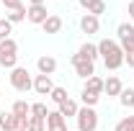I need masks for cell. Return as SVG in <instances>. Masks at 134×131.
Returning <instances> with one entry per match:
<instances>
[{"label":"cell","mask_w":134,"mask_h":131,"mask_svg":"<svg viewBox=\"0 0 134 131\" xmlns=\"http://www.w3.org/2000/svg\"><path fill=\"white\" fill-rule=\"evenodd\" d=\"M52 90H54V82H52L49 75H36L34 77V93L36 95H49Z\"/></svg>","instance_id":"8"},{"label":"cell","mask_w":134,"mask_h":131,"mask_svg":"<svg viewBox=\"0 0 134 131\" xmlns=\"http://www.w3.org/2000/svg\"><path fill=\"white\" fill-rule=\"evenodd\" d=\"M0 54H18V41H16V39L0 41Z\"/></svg>","instance_id":"23"},{"label":"cell","mask_w":134,"mask_h":131,"mask_svg":"<svg viewBox=\"0 0 134 131\" xmlns=\"http://www.w3.org/2000/svg\"><path fill=\"white\" fill-rule=\"evenodd\" d=\"M77 3H80V8H85V10H88V8H90V3H93V0H77Z\"/></svg>","instance_id":"32"},{"label":"cell","mask_w":134,"mask_h":131,"mask_svg":"<svg viewBox=\"0 0 134 131\" xmlns=\"http://www.w3.org/2000/svg\"><path fill=\"white\" fill-rule=\"evenodd\" d=\"M67 98H70V95H67V87H59V85H54V90L49 93V100L57 105V108H59V105H62Z\"/></svg>","instance_id":"18"},{"label":"cell","mask_w":134,"mask_h":131,"mask_svg":"<svg viewBox=\"0 0 134 131\" xmlns=\"http://www.w3.org/2000/svg\"><path fill=\"white\" fill-rule=\"evenodd\" d=\"M98 100H100V95H96V93H88V90L80 93V103L88 105V108H96V105H98Z\"/></svg>","instance_id":"20"},{"label":"cell","mask_w":134,"mask_h":131,"mask_svg":"<svg viewBox=\"0 0 134 131\" xmlns=\"http://www.w3.org/2000/svg\"><path fill=\"white\" fill-rule=\"evenodd\" d=\"M0 3H3L8 10H18V8H23V3H21V0H0Z\"/></svg>","instance_id":"29"},{"label":"cell","mask_w":134,"mask_h":131,"mask_svg":"<svg viewBox=\"0 0 134 131\" xmlns=\"http://www.w3.org/2000/svg\"><path fill=\"white\" fill-rule=\"evenodd\" d=\"M83 90L96 93V95H103V80H100L98 75H93V77H88V80H85V87H83Z\"/></svg>","instance_id":"17"},{"label":"cell","mask_w":134,"mask_h":131,"mask_svg":"<svg viewBox=\"0 0 134 131\" xmlns=\"http://www.w3.org/2000/svg\"><path fill=\"white\" fill-rule=\"evenodd\" d=\"M5 18H8L10 23H21V21H26V5H23V8H18V10H10Z\"/></svg>","instance_id":"28"},{"label":"cell","mask_w":134,"mask_h":131,"mask_svg":"<svg viewBox=\"0 0 134 131\" xmlns=\"http://www.w3.org/2000/svg\"><path fill=\"white\" fill-rule=\"evenodd\" d=\"M114 131H134V116H126V118H121L116 126H114Z\"/></svg>","instance_id":"27"},{"label":"cell","mask_w":134,"mask_h":131,"mask_svg":"<svg viewBox=\"0 0 134 131\" xmlns=\"http://www.w3.org/2000/svg\"><path fill=\"white\" fill-rule=\"evenodd\" d=\"M41 28H44V33H59L62 31V18L59 16H49L41 23Z\"/></svg>","instance_id":"16"},{"label":"cell","mask_w":134,"mask_h":131,"mask_svg":"<svg viewBox=\"0 0 134 131\" xmlns=\"http://www.w3.org/2000/svg\"><path fill=\"white\" fill-rule=\"evenodd\" d=\"M0 5H3V3H0Z\"/></svg>","instance_id":"34"},{"label":"cell","mask_w":134,"mask_h":131,"mask_svg":"<svg viewBox=\"0 0 134 131\" xmlns=\"http://www.w3.org/2000/svg\"><path fill=\"white\" fill-rule=\"evenodd\" d=\"M57 111L65 116V118H75V116H77V111H80V103H77L75 98H67L65 103H62V105L57 108Z\"/></svg>","instance_id":"13"},{"label":"cell","mask_w":134,"mask_h":131,"mask_svg":"<svg viewBox=\"0 0 134 131\" xmlns=\"http://www.w3.org/2000/svg\"><path fill=\"white\" fill-rule=\"evenodd\" d=\"M77 54H80V57H85V59H90V62H98V59H100V54H98V44H90V41L80 44Z\"/></svg>","instance_id":"12"},{"label":"cell","mask_w":134,"mask_h":131,"mask_svg":"<svg viewBox=\"0 0 134 131\" xmlns=\"http://www.w3.org/2000/svg\"><path fill=\"white\" fill-rule=\"evenodd\" d=\"M36 67H39V75H54L57 72V59L49 57V54H41L39 59H36Z\"/></svg>","instance_id":"11"},{"label":"cell","mask_w":134,"mask_h":131,"mask_svg":"<svg viewBox=\"0 0 134 131\" xmlns=\"http://www.w3.org/2000/svg\"><path fill=\"white\" fill-rule=\"evenodd\" d=\"M116 36H119V44H121L124 54L134 49V23H129V21L119 23L116 26Z\"/></svg>","instance_id":"5"},{"label":"cell","mask_w":134,"mask_h":131,"mask_svg":"<svg viewBox=\"0 0 134 131\" xmlns=\"http://www.w3.org/2000/svg\"><path fill=\"white\" fill-rule=\"evenodd\" d=\"M132 87H134V85H132Z\"/></svg>","instance_id":"35"},{"label":"cell","mask_w":134,"mask_h":131,"mask_svg":"<svg viewBox=\"0 0 134 131\" xmlns=\"http://www.w3.org/2000/svg\"><path fill=\"white\" fill-rule=\"evenodd\" d=\"M70 62H72L75 75H77V77H83V80H88V77H93V75H96V62L85 59V57H80V54H72V57H70Z\"/></svg>","instance_id":"4"},{"label":"cell","mask_w":134,"mask_h":131,"mask_svg":"<svg viewBox=\"0 0 134 131\" xmlns=\"http://www.w3.org/2000/svg\"><path fill=\"white\" fill-rule=\"evenodd\" d=\"M88 13H90V16H96V18H100L103 13H106V0H93V3H90V8H88Z\"/></svg>","instance_id":"25"},{"label":"cell","mask_w":134,"mask_h":131,"mask_svg":"<svg viewBox=\"0 0 134 131\" xmlns=\"http://www.w3.org/2000/svg\"><path fill=\"white\" fill-rule=\"evenodd\" d=\"M129 23H134V0L129 3Z\"/></svg>","instance_id":"31"},{"label":"cell","mask_w":134,"mask_h":131,"mask_svg":"<svg viewBox=\"0 0 134 131\" xmlns=\"http://www.w3.org/2000/svg\"><path fill=\"white\" fill-rule=\"evenodd\" d=\"M10 33H13V23H10L8 18H0V41L10 39Z\"/></svg>","instance_id":"26"},{"label":"cell","mask_w":134,"mask_h":131,"mask_svg":"<svg viewBox=\"0 0 134 131\" xmlns=\"http://www.w3.org/2000/svg\"><path fill=\"white\" fill-rule=\"evenodd\" d=\"M0 131H18V118L10 111L8 113H0Z\"/></svg>","instance_id":"14"},{"label":"cell","mask_w":134,"mask_h":131,"mask_svg":"<svg viewBox=\"0 0 134 131\" xmlns=\"http://www.w3.org/2000/svg\"><path fill=\"white\" fill-rule=\"evenodd\" d=\"M52 13L47 10V5H26V21L34 23V26H41Z\"/></svg>","instance_id":"6"},{"label":"cell","mask_w":134,"mask_h":131,"mask_svg":"<svg viewBox=\"0 0 134 131\" xmlns=\"http://www.w3.org/2000/svg\"><path fill=\"white\" fill-rule=\"evenodd\" d=\"M0 67H3V69L18 67V54H0Z\"/></svg>","instance_id":"22"},{"label":"cell","mask_w":134,"mask_h":131,"mask_svg":"<svg viewBox=\"0 0 134 131\" xmlns=\"http://www.w3.org/2000/svg\"><path fill=\"white\" fill-rule=\"evenodd\" d=\"M10 113L16 116V118H29V116H31V103H26V100H16L13 108H10Z\"/></svg>","instance_id":"15"},{"label":"cell","mask_w":134,"mask_h":131,"mask_svg":"<svg viewBox=\"0 0 134 131\" xmlns=\"http://www.w3.org/2000/svg\"><path fill=\"white\" fill-rule=\"evenodd\" d=\"M80 31H83V33H88V36L98 33V31H100V18L90 16V13H85V16L80 18Z\"/></svg>","instance_id":"10"},{"label":"cell","mask_w":134,"mask_h":131,"mask_svg":"<svg viewBox=\"0 0 134 131\" xmlns=\"http://www.w3.org/2000/svg\"><path fill=\"white\" fill-rule=\"evenodd\" d=\"M124 64H129V67H132V69H134V49L124 54Z\"/></svg>","instance_id":"30"},{"label":"cell","mask_w":134,"mask_h":131,"mask_svg":"<svg viewBox=\"0 0 134 131\" xmlns=\"http://www.w3.org/2000/svg\"><path fill=\"white\" fill-rule=\"evenodd\" d=\"M121 90H124V85L119 80V75H108V77L103 80V93H106L108 98H119Z\"/></svg>","instance_id":"7"},{"label":"cell","mask_w":134,"mask_h":131,"mask_svg":"<svg viewBox=\"0 0 134 131\" xmlns=\"http://www.w3.org/2000/svg\"><path fill=\"white\" fill-rule=\"evenodd\" d=\"M26 131H47V121H44V118H36V116H29Z\"/></svg>","instance_id":"24"},{"label":"cell","mask_w":134,"mask_h":131,"mask_svg":"<svg viewBox=\"0 0 134 131\" xmlns=\"http://www.w3.org/2000/svg\"><path fill=\"white\" fill-rule=\"evenodd\" d=\"M47 131H67V118L59 111H49V116H47Z\"/></svg>","instance_id":"9"},{"label":"cell","mask_w":134,"mask_h":131,"mask_svg":"<svg viewBox=\"0 0 134 131\" xmlns=\"http://www.w3.org/2000/svg\"><path fill=\"white\" fill-rule=\"evenodd\" d=\"M31 116H36V118H44V121H47V116H49V108H47L41 100H36V103H31Z\"/></svg>","instance_id":"21"},{"label":"cell","mask_w":134,"mask_h":131,"mask_svg":"<svg viewBox=\"0 0 134 131\" xmlns=\"http://www.w3.org/2000/svg\"><path fill=\"white\" fill-rule=\"evenodd\" d=\"M119 103L124 108H134V87H124L121 95H119Z\"/></svg>","instance_id":"19"},{"label":"cell","mask_w":134,"mask_h":131,"mask_svg":"<svg viewBox=\"0 0 134 131\" xmlns=\"http://www.w3.org/2000/svg\"><path fill=\"white\" fill-rule=\"evenodd\" d=\"M47 0H29V5H44Z\"/></svg>","instance_id":"33"},{"label":"cell","mask_w":134,"mask_h":131,"mask_svg":"<svg viewBox=\"0 0 134 131\" xmlns=\"http://www.w3.org/2000/svg\"><path fill=\"white\" fill-rule=\"evenodd\" d=\"M10 85H13V90H18V93H29V90H34V77H31V72L26 69V67H13L10 69Z\"/></svg>","instance_id":"2"},{"label":"cell","mask_w":134,"mask_h":131,"mask_svg":"<svg viewBox=\"0 0 134 131\" xmlns=\"http://www.w3.org/2000/svg\"><path fill=\"white\" fill-rule=\"evenodd\" d=\"M75 121H77V131H96L98 129V111L88 108V105H80Z\"/></svg>","instance_id":"3"},{"label":"cell","mask_w":134,"mask_h":131,"mask_svg":"<svg viewBox=\"0 0 134 131\" xmlns=\"http://www.w3.org/2000/svg\"><path fill=\"white\" fill-rule=\"evenodd\" d=\"M98 54L103 59V64H106V69H111V72H116L119 67L124 64V49L114 39H100L98 41Z\"/></svg>","instance_id":"1"}]
</instances>
